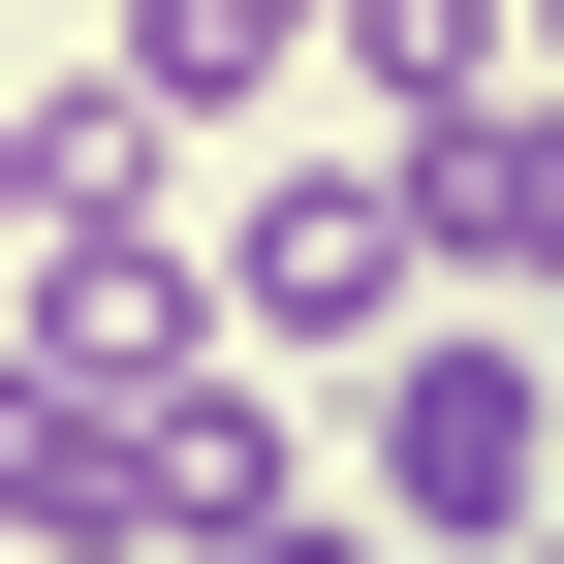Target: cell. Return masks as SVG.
<instances>
[{"instance_id":"6da1fadb","label":"cell","mask_w":564,"mask_h":564,"mask_svg":"<svg viewBox=\"0 0 564 564\" xmlns=\"http://www.w3.org/2000/svg\"><path fill=\"white\" fill-rule=\"evenodd\" d=\"M345 502H377L408 564H502V533L564 502V377H533L502 282H440L408 345H345Z\"/></svg>"},{"instance_id":"7a4b0ae2","label":"cell","mask_w":564,"mask_h":564,"mask_svg":"<svg viewBox=\"0 0 564 564\" xmlns=\"http://www.w3.org/2000/svg\"><path fill=\"white\" fill-rule=\"evenodd\" d=\"M188 251H220V345H282V377H345V345H408V314H440L408 158H282L251 220H188Z\"/></svg>"},{"instance_id":"3957f363","label":"cell","mask_w":564,"mask_h":564,"mask_svg":"<svg viewBox=\"0 0 564 564\" xmlns=\"http://www.w3.org/2000/svg\"><path fill=\"white\" fill-rule=\"evenodd\" d=\"M0 345H63V377H158V345H220V251H188V188H32V220H0Z\"/></svg>"},{"instance_id":"277c9868","label":"cell","mask_w":564,"mask_h":564,"mask_svg":"<svg viewBox=\"0 0 564 564\" xmlns=\"http://www.w3.org/2000/svg\"><path fill=\"white\" fill-rule=\"evenodd\" d=\"M251 502H314V377L282 345H158L126 377V564H220Z\"/></svg>"},{"instance_id":"5b68a950","label":"cell","mask_w":564,"mask_h":564,"mask_svg":"<svg viewBox=\"0 0 564 564\" xmlns=\"http://www.w3.org/2000/svg\"><path fill=\"white\" fill-rule=\"evenodd\" d=\"M408 158V251L440 282H564V63H502V95H440V126H377Z\"/></svg>"},{"instance_id":"8992f818","label":"cell","mask_w":564,"mask_h":564,"mask_svg":"<svg viewBox=\"0 0 564 564\" xmlns=\"http://www.w3.org/2000/svg\"><path fill=\"white\" fill-rule=\"evenodd\" d=\"M0 564H126V377L0 345Z\"/></svg>"},{"instance_id":"52a82bcc","label":"cell","mask_w":564,"mask_h":564,"mask_svg":"<svg viewBox=\"0 0 564 564\" xmlns=\"http://www.w3.org/2000/svg\"><path fill=\"white\" fill-rule=\"evenodd\" d=\"M314 63H345L377 126H440V95H502V63H533V0H314Z\"/></svg>"},{"instance_id":"ba28073f","label":"cell","mask_w":564,"mask_h":564,"mask_svg":"<svg viewBox=\"0 0 564 564\" xmlns=\"http://www.w3.org/2000/svg\"><path fill=\"white\" fill-rule=\"evenodd\" d=\"M282 63H314V0H126V95L158 126H251Z\"/></svg>"},{"instance_id":"9c48e42d","label":"cell","mask_w":564,"mask_h":564,"mask_svg":"<svg viewBox=\"0 0 564 564\" xmlns=\"http://www.w3.org/2000/svg\"><path fill=\"white\" fill-rule=\"evenodd\" d=\"M0 126H32V188H188V126L126 95V63H32V95H0Z\"/></svg>"},{"instance_id":"30bf717a","label":"cell","mask_w":564,"mask_h":564,"mask_svg":"<svg viewBox=\"0 0 564 564\" xmlns=\"http://www.w3.org/2000/svg\"><path fill=\"white\" fill-rule=\"evenodd\" d=\"M220 564H408V533H377V502H345V470H314V502H251Z\"/></svg>"},{"instance_id":"8fae6325","label":"cell","mask_w":564,"mask_h":564,"mask_svg":"<svg viewBox=\"0 0 564 564\" xmlns=\"http://www.w3.org/2000/svg\"><path fill=\"white\" fill-rule=\"evenodd\" d=\"M0 220H32V126H0Z\"/></svg>"},{"instance_id":"7c38bea8","label":"cell","mask_w":564,"mask_h":564,"mask_svg":"<svg viewBox=\"0 0 564 564\" xmlns=\"http://www.w3.org/2000/svg\"><path fill=\"white\" fill-rule=\"evenodd\" d=\"M502 564H564V502H533V533H502Z\"/></svg>"},{"instance_id":"4fadbf2b","label":"cell","mask_w":564,"mask_h":564,"mask_svg":"<svg viewBox=\"0 0 564 564\" xmlns=\"http://www.w3.org/2000/svg\"><path fill=\"white\" fill-rule=\"evenodd\" d=\"M533 63H564V0H533Z\"/></svg>"}]
</instances>
